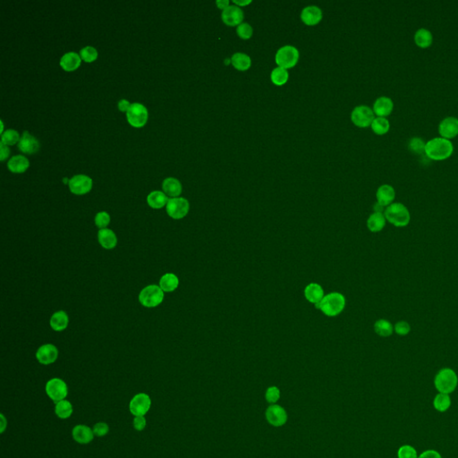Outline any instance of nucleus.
I'll list each match as a JSON object with an SVG mask.
<instances>
[{
	"label": "nucleus",
	"mask_w": 458,
	"mask_h": 458,
	"mask_svg": "<svg viewBox=\"0 0 458 458\" xmlns=\"http://www.w3.org/2000/svg\"><path fill=\"white\" fill-rule=\"evenodd\" d=\"M386 220L396 227H405L408 226L411 220L408 208L400 202H395L389 205L384 212Z\"/></svg>",
	"instance_id": "obj_2"
},
{
	"label": "nucleus",
	"mask_w": 458,
	"mask_h": 458,
	"mask_svg": "<svg viewBox=\"0 0 458 458\" xmlns=\"http://www.w3.org/2000/svg\"><path fill=\"white\" fill-rule=\"evenodd\" d=\"M72 436L77 443L86 445L93 441L95 435H94L93 430L90 429L89 426L79 424L75 427H73V430H72Z\"/></svg>",
	"instance_id": "obj_17"
},
{
	"label": "nucleus",
	"mask_w": 458,
	"mask_h": 458,
	"mask_svg": "<svg viewBox=\"0 0 458 458\" xmlns=\"http://www.w3.org/2000/svg\"><path fill=\"white\" fill-rule=\"evenodd\" d=\"M7 419H6V417L4 415L3 413L1 414V430H0V432L1 433H3L4 431L6 430V428H7Z\"/></svg>",
	"instance_id": "obj_52"
},
{
	"label": "nucleus",
	"mask_w": 458,
	"mask_h": 458,
	"mask_svg": "<svg viewBox=\"0 0 458 458\" xmlns=\"http://www.w3.org/2000/svg\"><path fill=\"white\" fill-rule=\"evenodd\" d=\"M0 149H1V158H0V159L3 161V160H6L7 157H8V155H9L10 149L7 147V145L4 144L2 142L0 143Z\"/></svg>",
	"instance_id": "obj_49"
},
{
	"label": "nucleus",
	"mask_w": 458,
	"mask_h": 458,
	"mask_svg": "<svg viewBox=\"0 0 458 458\" xmlns=\"http://www.w3.org/2000/svg\"><path fill=\"white\" fill-rule=\"evenodd\" d=\"M304 295L310 302L317 304L321 302L324 298V291L319 284L311 283L304 289Z\"/></svg>",
	"instance_id": "obj_23"
},
{
	"label": "nucleus",
	"mask_w": 458,
	"mask_h": 458,
	"mask_svg": "<svg viewBox=\"0 0 458 458\" xmlns=\"http://www.w3.org/2000/svg\"><path fill=\"white\" fill-rule=\"evenodd\" d=\"M164 292L160 287L150 285L143 288L139 295V301L143 306L153 308L163 302Z\"/></svg>",
	"instance_id": "obj_5"
},
{
	"label": "nucleus",
	"mask_w": 458,
	"mask_h": 458,
	"mask_svg": "<svg viewBox=\"0 0 458 458\" xmlns=\"http://www.w3.org/2000/svg\"><path fill=\"white\" fill-rule=\"evenodd\" d=\"M374 330L378 336L383 337H390L394 331L392 324L386 319H378L374 324Z\"/></svg>",
	"instance_id": "obj_34"
},
{
	"label": "nucleus",
	"mask_w": 458,
	"mask_h": 458,
	"mask_svg": "<svg viewBox=\"0 0 458 458\" xmlns=\"http://www.w3.org/2000/svg\"><path fill=\"white\" fill-rule=\"evenodd\" d=\"M80 56L81 59H84L85 62H92V61L97 59V49L93 48V47L87 46L84 49H81Z\"/></svg>",
	"instance_id": "obj_39"
},
{
	"label": "nucleus",
	"mask_w": 458,
	"mask_h": 458,
	"mask_svg": "<svg viewBox=\"0 0 458 458\" xmlns=\"http://www.w3.org/2000/svg\"><path fill=\"white\" fill-rule=\"evenodd\" d=\"M275 60L279 67L292 68L298 63L299 51L293 46H284L278 49Z\"/></svg>",
	"instance_id": "obj_6"
},
{
	"label": "nucleus",
	"mask_w": 458,
	"mask_h": 458,
	"mask_svg": "<svg viewBox=\"0 0 458 458\" xmlns=\"http://www.w3.org/2000/svg\"><path fill=\"white\" fill-rule=\"evenodd\" d=\"M73 412V405L68 400L64 399L55 404V413L60 419L69 418Z\"/></svg>",
	"instance_id": "obj_33"
},
{
	"label": "nucleus",
	"mask_w": 458,
	"mask_h": 458,
	"mask_svg": "<svg viewBox=\"0 0 458 458\" xmlns=\"http://www.w3.org/2000/svg\"><path fill=\"white\" fill-rule=\"evenodd\" d=\"M46 393L53 402H59L66 399L68 395V388L66 382L59 378H54L49 379L46 384Z\"/></svg>",
	"instance_id": "obj_7"
},
{
	"label": "nucleus",
	"mask_w": 458,
	"mask_h": 458,
	"mask_svg": "<svg viewBox=\"0 0 458 458\" xmlns=\"http://www.w3.org/2000/svg\"><path fill=\"white\" fill-rule=\"evenodd\" d=\"M374 118L373 110L368 106H365V105L358 106L356 108H354L351 114L352 122L356 126L361 127V128H365V127H368L372 125Z\"/></svg>",
	"instance_id": "obj_8"
},
{
	"label": "nucleus",
	"mask_w": 458,
	"mask_h": 458,
	"mask_svg": "<svg viewBox=\"0 0 458 458\" xmlns=\"http://www.w3.org/2000/svg\"><path fill=\"white\" fill-rule=\"evenodd\" d=\"M132 425H133L135 430H138V431H142V430H144L146 428V425H147V421H146L145 417L135 416L133 422H132Z\"/></svg>",
	"instance_id": "obj_47"
},
{
	"label": "nucleus",
	"mask_w": 458,
	"mask_h": 458,
	"mask_svg": "<svg viewBox=\"0 0 458 458\" xmlns=\"http://www.w3.org/2000/svg\"><path fill=\"white\" fill-rule=\"evenodd\" d=\"M98 240L101 246L107 250H111L117 246L118 238L111 229H100L98 233Z\"/></svg>",
	"instance_id": "obj_22"
},
{
	"label": "nucleus",
	"mask_w": 458,
	"mask_h": 458,
	"mask_svg": "<svg viewBox=\"0 0 458 458\" xmlns=\"http://www.w3.org/2000/svg\"><path fill=\"white\" fill-rule=\"evenodd\" d=\"M265 398L267 400L268 403H270L271 405H275L280 398V390L278 387H275V386L270 387L266 390Z\"/></svg>",
	"instance_id": "obj_40"
},
{
	"label": "nucleus",
	"mask_w": 458,
	"mask_h": 458,
	"mask_svg": "<svg viewBox=\"0 0 458 458\" xmlns=\"http://www.w3.org/2000/svg\"><path fill=\"white\" fill-rule=\"evenodd\" d=\"M268 423L274 427H281L288 421V413L285 408L277 404L268 407L265 413Z\"/></svg>",
	"instance_id": "obj_12"
},
{
	"label": "nucleus",
	"mask_w": 458,
	"mask_h": 458,
	"mask_svg": "<svg viewBox=\"0 0 458 458\" xmlns=\"http://www.w3.org/2000/svg\"><path fill=\"white\" fill-rule=\"evenodd\" d=\"M81 65V56L77 52L66 53L60 59V66L67 72L77 69Z\"/></svg>",
	"instance_id": "obj_24"
},
{
	"label": "nucleus",
	"mask_w": 458,
	"mask_h": 458,
	"mask_svg": "<svg viewBox=\"0 0 458 458\" xmlns=\"http://www.w3.org/2000/svg\"><path fill=\"white\" fill-rule=\"evenodd\" d=\"M433 406L435 409L437 410L438 412L443 413L448 410V408L451 406V398L448 394L440 393L434 398Z\"/></svg>",
	"instance_id": "obj_36"
},
{
	"label": "nucleus",
	"mask_w": 458,
	"mask_h": 458,
	"mask_svg": "<svg viewBox=\"0 0 458 458\" xmlns=\"http://www.w3.org/2000/svg\"><path fill=\"white\" fill-rule=\"evenodd\" d=\"M372 131L378 135V136H383L387 132H389L390 128V124L389 121L386 118H374V120L372 121Z\"/></svg>",
	"instance_id": "obj_35"
},
{
	"label": "nucleus",
	"mask_w": 458,
	"mask_h": 458,
	"mask_svg": "<svg viewBox=\"0 0 458 458\" xmlns=\"http://www.w3.org/2000/svg\"><path fill=\"white\" fill-rule=\"evenodd\" d=\"M168 200L169 199H167V195L160 191L151 192L147 197L148 204L153 208H163L165 205L167 206Z\"/></svg>",
	"instance_id": "obj_30"
},
{
	"label": "nucleus",
	"mask_w": 458,
	"mask_h": 458,
	"mask_svg": "<svg viewBox=\"0 0 458 458\" xmlns=\"http://www.w3.org/2000/svg\"><path fill=\"white\" fill-rule=\"evenodd\" d=\"M233 3L236 5L237 7H244V6H248L249 4L252 3V1H233Z\"/></svg>",
	"instance_id": "obj_53"
},
{
	"label": "nucleus",
	"mask_w": 458,
	"mask_h": 458,
	"mask_svg": "<svg viewBox=\"0 0 458 458\" xmlns=\"http://www.w3.org/2000/svg\"><path fill=\"white\" fill-rule=\"evenodd\" d=\"M236 32H237V35L239 36L240 38L243 39V40H248V39H250L253 36L254 30H253V27L249 24L242 23L241 25L237 26Z\"/></svg>",
	"instance_id": "obj_42"
},
{
	"label": "nucleus",
	"mask_w": 458,
	"mask_h": 458,
	"mask_svg": "<svg viewBox=\"0 0 458 458\" xmlns=\"http://www.w3.org/2000/svg\"><path fill=\"white\" fill-rule=\"evenodd\" d=\"M243 17V10L236 5L226 7L221 15L223 23L228 26H238L242 24Z\"/></svg>",
	"instance_id": "obj_16"
},
{
	"label": "nucleus",
	"mask_w": 458,
	"mask_h": 458,
	"mask_svg": "<svg viewBox=\"0 0 458 458\" xmlns=\"http://www.w3.org/2000/svg\"><path fill=\"white\" fill-rule=\"evenodd\" d=\"M167 214L174 219H181L187 215L190 204L186 199L171 198L167 201Z\"/></svg>",
	"instance_id": "obj_10"
},
{
	"label": "nucleus",
	"mask_w": 458,
	"mask_h": 458,
	"mask_svg": "<svg viewBox=\"0 0 458 458\" xmlns=\"http://www.w3.org/2000/svg\"><path fill=\"white\" fill-rule=\"evenodd\" d=\"M70 191L77 195H85L92 188L91 178L85 175H77L72 177L68 182Z\"/></svg>",
	"instance_id": "obj_13"
},
{
	"label": "nucleus",
	"mask_w": 458,
	"mask_h": 458,
	"mask_svg": "<svg viewBox=\"0 0 458 458\" xmlns=\"http://www.w3.org/2000/svg\"><path fill=\"white\" fill-rule=\"evenodd\" d=\"M410 330H411V327H410L409 323L404 321V320L398 321L395 325V331L398 336H406L409 334Z\"/></svg>",
	"instance_id": "obj_46"
},
{
	"label": "nucleus",
	"mask_w": 458,
	"mask_h": 458,
	"mask_svg": "<svg viewBox=\"0 0 458 458\" xmlns=\"http://www.w3.org/2000/svg\"><path fill=\"white\" fill-rule=\"evenodd\" d=\"M414 42L422 49H427L433 42L432 33L428 29H418L414 34Z\"/></svg>",
	"instance_id": "obj_27"
},
{
	"label": "nucleus",
	"mask_w": 458,
	"mask_h": 458,
	"mask_svg": "<svg viewBox=\"0 0 458 458\" xmlns=\"http://www.w3.org/2000/svg\"><path fill=\"white\" fill-rule=\"evenodd\" d=\"M59 357V350L54 345L47 344L39 348L36 353V358L40 364L44 365H51Z\"/></svg>",
	"instance_id": "obj_14"
},
{
	"label": "nucleus",
	"mask_w": 458,
	"mask_h": 458,
	"mask_svg": "<svg viewBox=\"0 0 458 458\" xmlns=\"http://www.w3.org/2000/svg\"><path fill=\"white\" fill-rule=\"evenodd\" d=\"M386 218L382 212H374L369 217L367 220V226L369 230L372 233L381 231L385 227Z\"/></svg>",
	"instance_id": "obj_29"
},
{
	"label": "nucleus",
	"mask_w": 458,
	"mask_h": 458,
	"mask_svg": "<svg viewBox=\"0 0 458 458\" xmlns=\"http://www.w3.org/2000/svg\"><path fill=\"white\" fill-rule=\"evenodd\" d=\"M458 384V377L452 369L444 368L437 372L434 379V385L437 391L443 394H450L455 391Z\"/></svg>",
	"instance_id": "obj_4"
},
{
	"label": "nucleus",
	"mask_w": 458,
	"mask_h": 458,
	"mask_svg": "<svg viewBox=\"0 0 458 458\" xmlns=\"http://www.w3.org/2000/svg\"><path fill=\"white\" fill-rule=\"evenodd\" d=\"M288 77H289V73H288V70L279 67V66L273 69V71L271 72V81L277 86H282V85L287 84Z\"/></svg>",
	"instance_id": "obj_37"
},
{
	"label": "nucleus",
	"mask_w": 458,
	"mask_h": 458,
	"mask_svg": "<svg viewBox=\"0 0 458 458\" xmlns=\"http://www.w3.org/2000/svg\"><path fill=\"white\" fill-rule=\"evenodd\" d=\"M20 141L19 132L13 129H8L4 132L1 136V142L6 145H14Z\"/></svg>",
	"instance_id": "obj_38"
},
{
	"label": "nucleus",
	"mask_w": 458,
	"mask_h": 458,
	"mask_svg": "<svg viewBox=\"0 0 458 458\" xmlns=\"http://www.w3.org/2000/svg\"><path fill=\"white\" fill-rule=\"evenodd\" d=\"M425 145L426 143H424V140L421 139L419 137H414L410 140L409 149L416 154L424 153L425 150Z\"/></svg>",
	"instance_id": "obj_41"
},
{
	"label": "nucleus",
	"mask_w": 458,
	"mask_h": 458,
	"mask_svg": "<svg viewBox=\"0 0 458 458\" xmlns=\"http://www.w3.org/2000/svg\"><path fill=\"white\" fill-rule=\"evenodd\" d=\"M454 152V146L450 140L437 137L426 143L424 153L430 160L441 161L450 158Z\"/></svg>",
	"instance_id": "obj_1"
},
{
	"label": "nucleus",
	"mask_w": 458,
	"mask_h": 458,
	"mask_svg": "<svg viewBox=\"0 0 458 458\" xmlns=\"http://www.w3.org/2000/svg\"><path fill=\"white\" fill-rule=\"evenodd\" d=\"M418 458H442L441 454L435 450H426L423 454H421Z\"/></svg>",
	"instance_id": "obj_48"
},
{
	"label": "nucleus",
	"mask_w": 458,
	"mask_h": 458,
	"mask_svg": "<svg viewBox=\"0 0 458 458\" xmlns=\"http://www.w3.org/2000/svg\"><path fill=\"white\" fill-rule=\"evenodd\" d=\"M438 132L442 138L453 139L458 136V118L448 117L438 125Z\"/></svg>",
	"instance_id": "obj_15"
},
{
	"label": "nucleus",
	"mask_w": 458,
	"mask_h": 458,
	"mask_svg": "<svg viewBox=\"0 0 458 458\" xmlns=\"http://www.w3.org/2000/svg\"><path fill=\"white\" fill-rule=\"evenodd\" d=\"M69 323V318L64 311H59L53 314L50 319V327L55 331H62L66 330Z\"/></svg>",
	"instance_id": "obj_28"
},
{
	"label": "nucleus",
	"mask_w": 458,
	"mask_h": 458,
	"mask_svg": "<svg viewBox=\"0 0 458 458\" xmlns=\"http://www.w3.org/2000/svg\"><path fill=\"white\" fill-rule=\"evenodd\" d=\"M394 109L393 101L389 97H379L376 100L373 105V112L379 118H386L391 114Z\"/></svg>",
	"instance_id": "obj_19"
},
{
	"label": "nucleus",
	"mask_w": 458,
	"mask_h": 458,
	"mask_svg": "<svg viewBox=\"0 0 458 458\" xmlns=\"http://www.w3.org/2000/svg\"><path fill=\"white\" fill-rule=\"evenodd\" d=\"M130 106H131V104L126 100H121V101L118 102V108L121 111H128Z\"/></svg>",
	"instance_id": "obj_50"
},
{
	"label": "nucleus",
	"mask_w": 458,
	"mask_h": 458,
	"mask_svg": "<svg viewBox=\"0 0 458 458\" xmlns=\"http://www.w3.org/2000/svg\"><path fill=\"white\" fill-rule=\"evenodd\" d=\"M110 223V216L107 212H99L95 217V224L100 229L107 228L108 224Z\"/></svg>",
	"instance_id": "obj_44"
},
{
	"label": "nucleus",
	"mask_w": 458,
	"mask_h": 458,
	"mask_svg": "<svg viewBox=\"0 0 458 458\" xmlns=\"http://www.w3.org/2000/svg\"><path fill=\"white\" fill-rule=\"evenodd\" d=\"M346 306V298L339 293H331L324 296L322 301L317 303L316 307L321 310L325 315L335 317L340 314Z\"/></svg>",
	"instance_id": "obj_3"
},
{
	"label": "nucleus",
	"mask_w": 458,
	"mask_h": 458,
	"mask_svg": "<svg viewBox=\"0 0 458 458\" xmlns=\"http://www.w3.org/2000/svg\"><path fill=\"white\" fill-rule=\"evenodd\" d=\"M129 124L135 127H142L148 120V110L141 103H132L126 112Z\"/></svg>",
	"instance_id": "obj_11"
},
{
	"label": "nucleus",
	"mask_w": 458,
	"mask_h": 458,
	"mask_svg": "<svg viewBox=\"0 0 458 458\" xmlns=\"http://www.w3.org/2000/svg\"><path fill=\"white\" fill-rule=\"evenodd\" d=\"M29 166H30V162H29L28 159L25 158V156H22V155H17V156L11 158L7 163L8 168L14 173H24L27 170Z\"/></svg>",
	"instance_id": "obj_26"
},
{
	"label": "nucleus",
	"mask_w": 458,
	"mask_h": 458,
	"mask_svg": "<svg viewBox=\"0 0 458 458\" xmlns=\"http://www.w3.org/2000/svg\"><path fill=\"white\" fill-rule=\"evenodd\" d=\"M377 201L382 207H388L392 204L393 201L396 198V191L393 186L389 184H383L378 187L376 193Z\"/></svg>",
	"instance_id": "obj_18"
},
{
	"label": "nucleus",
	"mask_w": 458,
	"mask_h": 458,
	"mask_svg": "<svg viewBox=\"0 0 458 458\" xmlns=\"http://www.w3.org/2000/svg\"><path fill=\"white\" fill-rule=\"evenodd\" d=\"M179 279L173 273H167L160 278V288L163 292H173L178 288Z\"/></svg>",
	"instance_id": "obj_32"
},
{
	"label": "nucleus",
	"mask_w": 458,
	"mask_h": 458,
	"mask_svg": "<svg viewBox=\"0 0 458 458\" xmlns=\"http://www.w3.org/2000/svg\"><path fill=\"white\" fill-rule=\"evenodd\" d=\"M301 19L306 25H318L322 19V12L318 7L310 6L302 9Z\"/></svg>",
	"instance_id": "obj_21"
},
{
	"label": "nucleus",
	"mask_w": 458,
	"mask_h": 458,
	"mask_svg": "<svg viewBox=\"0 0 458 458\" xmlns=\"http://www.w3.org/2000/svg\"><path fill=\"white\" fill-rule=\"evenodd\" d=\"M398 458H418L415 448L409 445H404L397 452Z\"/></svg>",
	"instance_id": "obj_43"
},
{
	"label": "nucleus",
	"mask_w": 458,
	"mask_h": 458,
	"mask_svg": "<svg viewBox=\"0 0 458 458\" xmlns=\"http://www.w3.org/2000/svg\"><path fill=\"white\" fill-rule=\"evenodd\" d=\"M151 406V399L145 393H139L132 397L129 404V410L133 416H144Z\"/></svg>",
	"instance_id": "obj_9"
},
{
	"label": "nucleus",
	"mask_w": 458,
	"mask_h": 458,
	"mask_svg": "<svg viewBox=\"0 0 458 458\" xmlns=\"http://www.w3.org/2000/svg\"><path fill=\"white\" fill-rule=\"evenodd\" d=\"M18 148L22 152L26 154H33L37 152L40 149V143L34 136H31L28 132H24L21 139L18 143Z\"/></svg>",
	"instance_id": "obj_20"
},
{
	"label": "nucleus",
	"mask_w": 458,
	"mask_h": 458,
	"mask_svg": "<svg viewBox=\"0 0 458 458\" xmlns=\"http://www.w3.org/2000/svg\"><path fill=\"white\" fill-rule=\"evenodd\" d=\"M92 430H93L95 436L100 437H104L109 431V426L106 423L101 422V423H97L95 424Z\"/></svg>",
	"instance_id": "obj_45"
},
{
	"label": "nucleus",
	"mask_w": 458,
	"mask_h": 458,
	"mask_svg": "<svg viewBox=\"0 0 458 458\" xmlns=\"http://www.w3.org/2000/svg\"><path fill=\"white\" fill-rule=\"evenodd\" d=\"M233 66L238 71H246L252 65L250 56L243 53H236L231 58Z\"/></svg>",
	"instance_id": "obj_31"
},
{
	"label": "nucleus",
	"mask_w": 458,
	"mask_h": 458,
	"mask_svg": "<svg viewBox=\"0 0 458 458\" xmlns=\"http://www.w3.org/2000/svg\"><path fill=\"white\" fill-rule=\"evenodd\" d=\"M217 6L220 9H223V10H225L226 7H229V1L228 0H222V1H217Z\"/></svg>",
	"instance_id": "obj_51"
},
{
	"label": "nucleus",
	"mask_w": 458,
	"mask_h": 458,
	"mask_svg": "<svg viewBox=\"0 0 458 458\" xmlns=\"http://www.w3.org/2000/svg\"><path fill=\"white\" fill-rule=\"evenodd\" d=\"M162 188L166 195L173 198H177L182 193V184L174 177H168L165 179L162 184Z\"/></svg>",
	"instance_id": "obj_25"
}]
</instances>
